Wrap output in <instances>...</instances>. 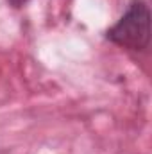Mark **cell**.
<instances>
[{
  "label": "cell",
  "instance_id": "6da1fadb",
  "mask_svg": "<svg viewBox=\"0 0 152 154\" xmlns=\"http://www.w3.org/2000/svg\"><path fill=\"white\" fill-rule=\"evenodd\" d=\"M108 39L129 50H145L150 43V11L145 0H132L125 14L108 31Z\"/></svg>",
  "mask_w": 152,
  "mask_h": 154
}]
</instances>
